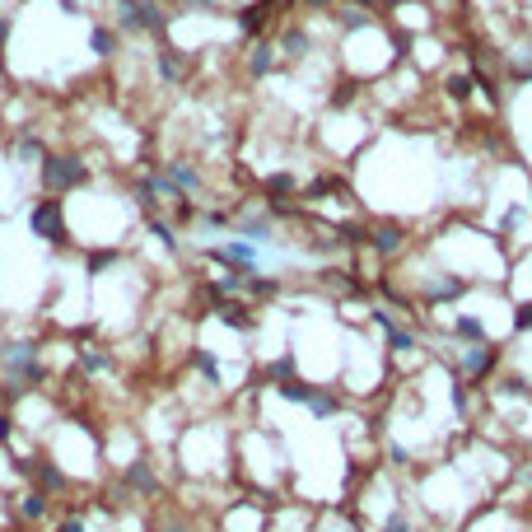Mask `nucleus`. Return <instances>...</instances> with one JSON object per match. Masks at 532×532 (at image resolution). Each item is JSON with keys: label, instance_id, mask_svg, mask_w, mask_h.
<instances>
[{"label": "nucleus", "instance_id": "f257e3e1", "mask_svg": "<svg viewBox=\"0 0 532 532\" xmlns=\"http://www.w3.org/2000/svg\"><path fill=\"white\" fill-rule=\"evenodd\" d=\"M117 19H122V28H131V33L164 28V14H159L155 5H145V0H117Z\"/></svg>", "mask_w": 532, "mask_h": 532}, {"label": "nucleus", "instance_id": "f03ea898", "mask_svg": "<svg viewBox=\"0 0 532 532\" xmlns=\"http://www.w3.org/2000/svg\"><path fill=\"white\" fill-rule=\"evenodd\" d=\"M43 182H47L52 192L79 187V182H84V164H79V159H47V168H43Z\"/></svg>", "mask_w": 532, "mask_h": 532}, {"label": "nucleus", "instance_id": "7ed1b4c3", "mask_svg": "<svg viewBox=\"0 0 532 532\" xmlns=\"http://www.w3.org/2000/svg\"><path fill=\"white\" fill-rule=\"evenodd\" d=\"M458 369H462L467 383H477V378H486L490 369H495V350H490V345H467L462 360H458Z\"/></svg>", "mask_w": 532, "mask_h": 532}, {"label": "nucleus", "instance_id": "20e7f679", "mask_svg": "<svg viewBox=\"0 0 532 532\" xmlns=\"http://www.w3.org/2000/svg\"><path fill=\"white\" fill-rule=\"evenodd\" d=\"M33 229L47 233V238H61V211H56V201H43L33 211Z\"/></svg>", "mask_w": 532, "mask_h": 532}, {"label": "nucleus", "instance_id": "39448f33", "mask_svg": "<svg viewBox=\"0 0 532 532\" xmlns=\"http://www.w3.org/2000/svg\"><path fill=\"white\" fill-rule=\"evenodd\" d=\"M126 486L140 490V495H155V472H150V462H131L126 467Z\"/></svg>", "mask_w": 532, "mask_h": 532}, {"label": "nucleus", "instance_id": "423d86ee", "mask_svg": "<svg viewBox=\"0 0 532 532\" xmlns=\"http://www.w3.org/2000/svg\"><path fill=\"white\" fill-rule=\"evenodd\" d=\"M388 350H392V355H406V350H416V336H411L406 327H397V322H392V327H388Z\"/></svg>", "mask_w": 532, "mask_h": 532}, {"label": "nucleus", "instance_id": "0eeeda50", "mask_svg": "<svg viewBox=\"0 0 532 532\" xmlns=\"http://www.w3.org/2000/svg\"><path fill=\"white\" fill-rule=\"evenodd\" d=\"M453 332H458V336H462V341H477V345H481V341H486V327H481V322H477V318H467V313H462V318H458V322H453Z\"/></svg>", "mask_w": 532, "mask_h": 532}, {"label": "nucleus", "instance_id": "6e6552de", "mask_svg": "<svg viewBox=\"0 0 532 532\" xmlns=\"http://www.w3.org/2000/svg\"><path fill=\"white\" fill-rule=\"evenodd\" d=\"M33 477H38V486H43V490H61V486H66L61 467H33Z\"/></svg>", "mask_w": 532, "mask_h": 532}, {"label": "nucleus", "instance_id": "1a4fd4ad", "mask_svg": "<svg viewBox=\"0 0 532 532\" xmlns=\"http://www.w3.org/2000/svg\"><path fill=\"white\" fill-rule=\"evenodd\" d=\"M374 248H378V253H397V248H401V229H397V224H392V229H378L374 233Z\"/></svg>", "mask_w": 532, "mask_h": 532}, {"label": "nucleus", "instance_id": "9d476101", "mask_svg": "<svg viewBox=\"0 0 532 532\" xmlns=\"http://www.w3.org/2000/svg\"><path fill=\"white\" fill-rule=\"evenodd\" d=\"M266 66H271V47H257V52H253V70L262 75Z\"/></svg>", "mask_w": 532, "mask_h": 532}, {"label": "nucleus", "instance_id": "9b49d317", "mask_svg": "<svg viewBox=\"0 0 532 532\" xmlns=\"http://www.w3.org/2000/svg\"><path fill=\"white\" fill-rule=\"evenodd\" d=\"M514 327H519V332H532V304H523V309H519V318H514Z\"/></svg>", "mask_w": 532, "mask_h": 532}, {"label": "nucleus", "instance_id": "f8f14e48", "mask_svg": "<svg viewBox=\"0 0 532 532\" xmlns=\"http://www.w3.org/2000/svg\"><path fill=\"white\" fill-rule=\"evenodd\" d=\"M94 47H99V52H103V56H108V52H112V33H108V28H99V33H94Z\"/></svg>", "mask_w": 532, "mask_h": 532}, {"label": "nucleus", "instance_id": "ddd939ff", "mask_svg": "<svg viewBox=\"0 0 532 532\" xmlns=\"http://www.w3.org/2000/svg\"><path fill=\"white\" fill-rule=\"evenodd\" d=\"M322 5H327V0H322Z\"/></svg>", "mask_w": 532, "mask_h": 532}]
</instances>
